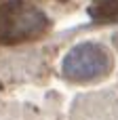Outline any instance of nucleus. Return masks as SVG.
<instances>
[{"instance_id":"nucleus-1","label":"nucleus","mask_w":118,"mask_h":120,"mask_svg":"<svg viewBox=\"0 0 118 120\" xmlns=\"http://www.w3.org/2000/svg\"><path fill=\"white\" fill-rule=\"evenodd\" d=\"M51 27L49 15L30 0H6L0 4V42L21 44L44 36Z\"/></svg>"},{"instance_id":"nucleus-2","label":"nucleus","mask_w":118,"mask_h":120,"mask_svg":"<svg viewBox=\"0 0 118 120\" xmlns=\"http://www.w3.org/2000/svg\"><path fill=\"white\" fill-rule=\"evenodd\" d=\"M112 68L110 53L97 42H80L68 51L61 61V72L68 80L89 82L103 78Z\"/></svg>"},{"instance_id":"nucleus-3","label":"nucleus","mask_w":118,"mask_h":120,"mask_svg":"<svg viewBox=\"0 0 118 120\" xmlns=\"http://www.w3.org/2000/svg\"><path fill=\"white\" fill-rule=\"evenodd\" d=\"M89 15L99 23L118 21V0H97L95 4H91Z\"/></svg>"}]
</instances>
